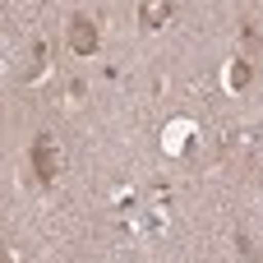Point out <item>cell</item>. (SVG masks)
<instances>
[{
  "instance_id": "6da1fadb",
  "label": "cell",
  "mask_w": 263,
  "mask_h": 263,
  "mask_svg": "<svg viewBox=\"0 0 263 263\" xmlns=\"http://www.w3.org/2000/svg\"><path fill=\"white\" fill-rule=\"evenodd\" d=\"M69 46H74L79 55H92V51H97V23L79 14V18L69 23Z\"/></svg>"
},
{
  "instance_id": "7a4b0ae2",
  "label": "cell",
  "mask_w": 263,
  "mask_h": 263,
  "mask_svg": "<svg viewBox=\"0 0 263 263\" xmlns=\"http://www.w3.org/2000/svg\"><path fill=\"white\" fill-rule=\"evenodd\" d=\"M32 166H37V176H42V180H55V176H60V153L51 148V139H46V134H42V139H37V148H32Z\"/></svg>"
},
{
  "instance_id": "3957f363",
  "label": "cell",
  "mask_w": 263,
  "mask_h": 263,
  "mask_svg": "<svg viewBox=\"0 0 263 263\" xmlns=\"http://www.w3.org/2000/svg\"><path fill=\"white\" fill-rule=\"evenodd\" d=\"M166 14H171V9H162V5H148V9H143L148 28H162V23H166Z\"/></svg>"
},
{
  "instance_id": "277c9868",
  "label": "cell",
  "mask_w": 263,
  "mask_h": 263,
  "mask_svg": "<svg viewBox=\"0 0 263 263\" xmlns=\"http://www.w3.org/2000/svg\"><path fill=\"white\" fill-rule=\"evenodd\" d=\"M240 42H245V46H250V51H254V46H259V32H254V28H250V23H245V28H240Z\"/></svg>"
},
{
  "instance_id": "5b68a950",
  "label": "cell",
  "mask_w": 263,
  "mask_h": 263,
  "mask_svg": "<svg viewBox=\"0 0 263 263\" xmlns=\"http://www.w3.org/2000/svg\"><path fill=\"white\" fill-rule=\"evenodd\" d=\"M231 83H236V88L250 83V65H236V69H231Z\"/></svg>"
}]
</instances>
